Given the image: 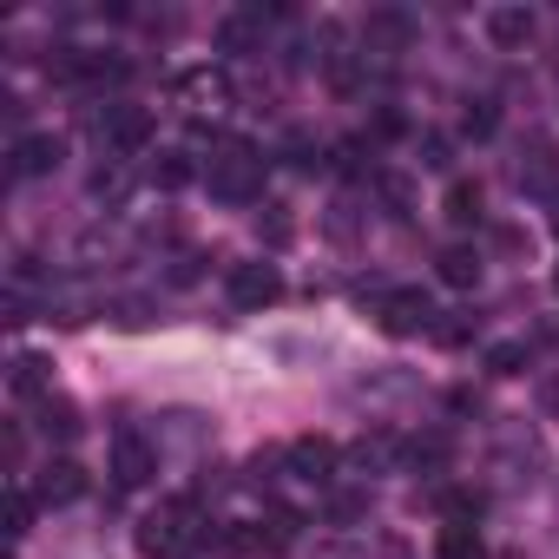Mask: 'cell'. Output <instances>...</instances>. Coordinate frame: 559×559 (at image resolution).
<instances>
[{
  "label": "cell",
  "mask_w": 559,
  "mask_h": 559,
  "mask_svg": "<svg viewBox=\"0 0 559 559\" xmlns=\"http://www.w3.org/2000/svg\"><path fill=\"white\" fill-rule=\"evenodd\" d=\"M198 546V507L191 500H165L139 520V552L145 559H185Z\"/></svg>",
  "instance_id": "6da1fadb"
},
{
  "label": "cell",
  "mask_w": 559,
  "mask_h": 559,
  "mask_svg": "<svg viewBox=\"0 0 559 559\" xmlns=\"http://www.w3.org/2000/svg\"><path fill=\"white\" fill-rule=\"evenodd\" d=\"M204 185L217 204H250V198H263V158L250 145H217L204 165Z\"/></svg>",
  "instance_id": "7a4b0ae2"
},
{
  "label": "cell",
  "mask_w": 559,
  "mask_h": 559,
  "mask_svg": "<svg viewBox=\"0 0 559 559\" xmlns=\"http://www.w3.org/2000/svg\"><path fill=\"white\" fill-rule=\"evenodd\" d=\"M99 139H106L112 158H139V152L152 145V112H145V106H106Z\"/></svg>",
  "instance_id": "3957f363"
},
{
  "label": "cell",
  "mask_w": 559,
  "mask_h": 559,
  "mask_svg": "<svg viewBox=\"0 0 559 559\" xmlns=\"http://www.w3.org/2000/svg\"><path fill=\"white\" fill-rule=\"evenodd\" d=\"M224 290H230L237 310H270L276 297H284V276H276V263L257 257V263H230V284Z\"/></svg>",
  "instance_id": "277c9868"
},
{
  "label": "cell",
  "mask_w": 559,
  "mask_h": 559,
  "mask_svg": "<svg viewBox=\"0 0 559 559\" xmlns=\"http://www.w3.org/2000/svg\"><path fill=\"white\" fill-rule=\"evenodd\" d=\"M376 323L389 336H421V330H435V304L421 290H389V297H376Z\"/></svg>",
  "instance_id": "5b68a950"
},
{
  "label": "cell",
  "mask_w": 559,
  "mask_h": 559,
  "mask_svg": "<svg viewBox=\"0 0 559 559\" xmlns=\"http://www.w3.org/2000/svg\"><path fill=\"white\" fill-rule=\"evenodd\" d=\"M408 40H415V21L402 14V8H376L369 21H362V60L376 53V60H395V53H408Z\"/></svg>",
  "instance_id": "8992f818"
},
{
  "label": "cell",
  "mask_w": 559,
  "mask_h": 559,
  "mask_svg": "<svg viewBox=\"0 0 559 559\" xmlns=\"http://www.w3.org/2000/svg\"><path fill=\"white\" fill-rule=\"evenodd\" d=\"M60 158H67L60 132H21L14 152H8V171L14 178H47V171H60Z\"/></svg>",
  "instance_id": "52a82bcc"
},
{
  "label": "cell",
  "mask_w": 559,
  "mask_h": 559,
  "mask_svg": "<svg viewBox=\"0 0 559 559\" xmlns=\"http://www.w3.org/2000/svg\"><path fill=\"white\" fill-rule=\"evenodd\" d=\"M152 474H158V448H152L139 428H119V435H112V480H119V487H145Z\"/></svg>",
  "instance_id": "ba28073f"
},
{
  "label": "cell",
  "mask_w": 559,
  "mask_h": 559,
  "mask_svg": "<svg viewBox=\"0 0 559 559\" xmlns=\"http://www.w3.org/2000/svg\"><path fill=\"white\" fill-rule=\"evenodd\" d=\"M284 461H290V474H297V480H310V487H330V480H336V467H343L336 441H323V435L290 441V448H284Z\"/></svg>",
  "instance_id": "9c48e42d"
},
{
  "label": "cell",
  "mask_w": 559,
  "mask_h": 559,
  "mask_svg": "<svg viewBox=\"0 0 559 559\" xmlns=\"http://www.w3.org/2000/svg\"><path fill=\"white\" fill-rule=\"evenodd\" d=\"M80 493H86V467H80V461H67V454H60V461H47V467L34 474V500H40V507H73Z\"/></svg>",
  "instance_id": "30bf717a"
},
{
  "label": "cell",
  "mask_w": 559,
  "mask_h": 559,
  "mask_svg": "<svg viewBox=\"0 0 559 559\" xmlns=\"http://www.w3.org/2000/svg\"><path fill=\"white\" fill-rule=\"evenodd\" d=\"M480 27H487V40H493V47L520 53V47L533 40V8H513V0H500V8H487V14H480Z\"/></svg>",
  "instance_id": "8fae6325"
},
{
  "label": "cell",
  "mask_w": 559,
  "mask_h": 559,
  "mask_svg": "<svg viewBox=\"0 0 559 559\" xmlns=\"http://www.w3.org/2000/svg\"><path fill=\"white\" fill-rule=\"evenodd\" d=\"M263 34H270V14H263V8H237V14L217 21V47H224V53H257Z\"/></svg>",
  "instance_id": "7c38bea8"
},
{
  "label": "cell",
  "mask_w": 559,
  "mask_h": 559,
  "mask_svg": "<svg viewBox=\"0 0 559 559\" xmlns=\"http://www.w3.org/2000/svg\"><path fill=\"white\" fill-rule=\"evenodd\" d=\"M435 276L448 290H474L480 284V250H467V243H448L441 257H435Z\"/></svg>",
  "instance_id": "4fadbf2b"
},
{
  "label": "cell",
  "mask_w": 559,
  "mask_h": 559,
  "mask_svg": "<svg viewBox=\"0 0 559 559\" xmlns=\"http://www.w3.org/2000/svg\"><path fill=\"white\" fill-rule=\"evenodd\" d=\"M520 185L539 191V198H559V152H552V145H533L526 165H520Z\"/></svg>",
  "instance_id": "5bb4252c"
},
{
  "label": "cell",
  "mask_w": 559,
  "mask_h": 559,
  "mask_svg": "<svg viewBox=\"0 0 559 559\" xmlns=\"http://www.w3.org/2000/svg\"><path fill=\"white\" fill-rule=\"evenodd\" d=\"M395 461H402L395 435H362V441L349 448V467H356V474H389Z\"/></svg>",
  "instance_id": "9a60e30c"
},
{
  "label": "cell",
  "mask_w": 559,
  "mask_h": 559,
  "mask_svg": "<svg viewBox=\"0 0 559 559\" xmlns=\"http://www.w3.org/2000/svg\"><path fill=\"white\" fill-rule=\"evenodd\" d=\"M14 395L47 402V395H53V362H47V356H21V362H14Z\"/></svg>",
  "instance_id": "2e32d148"
},
{
  "label": "cell",
  "mask_w": 559,
  "mask_h": 559,
  "mask_svg": "<svg viewBox=\"0 0 559 559\" xmlns=\"http://www.w3.org/2000/svg\"><path fill=\"white\" fill-rule=\"evenodd\" d=\"M40 435H47V441H73V435H80V408H73L67 395H47V402H40Z\"/></svg>",
  "instance_id": "e0dca14e"
},
{
  "label": "cell",
  "mask_w": 559,
  "mask_h": 559,
  "mask_svg": "<svg viewBox=\"0 0 559 559\" xmlns=\"http://www.w3.org/2000/svg\"><path fill=\"white\" fill-rule=\"evenodd\" d=\"M191 178H204V171L191 165V152H158V165H152V185H158V191H185Z\"/></svg>",
  "instance_id": "ac0fdd59"
},
{
  "label": "cell",
  "mask_w": 559,
  "mask_h": 559,
  "mask_svg": "<svg viewBox=\"0 0 559 559\" xmlns=\"http://www.w3.org/2000/svg\"><path fill=\"white\" fill-rule=\"evenodd\" d=\"M435 552H441V559H480V533H474L467 520H448V526L435 533Z\"/></svg>",
  "instance_id": "d6986e66"
},
{
  "label": "cell",
  "mask_w": 559,
  "mask_h": 559,
  "mask_svg": "<svg viewBox=\"0 0 559 559\" xmlns=\"http://www.w3.org/2000/svg\"><path fill=\"white\" fill-rule=\"evenodd\" d=\"M27 533H34V493L27 487H8V539L21 546Z\"/></svg>",
  "instance_id": "ffe728a7"
},
{
  "label": "cell",
  "mask_w": 559,
  "mask_h": 559,
  "mask_svg": "<svg viewBox=\"0 0 559 559\" xmlns=\"http://www.w3.org/2000/svg\"><path fill=\"white\" fill-rule=\"evenodd\" d=\"M526 362H533L526 343H493V349H487V369H493V376H520Z\"/></svg>",
  "instance_id": "44dd1931"
},
{
  "label": "cell",
  "mask_w": 559,
  "mask_h": 559,
  "mask_svg": "<svg viewBox=\"0 0 559 559\" xmlns=\"http://www.w3.org/2000/svg\"><path fill=\"white\" fill-rule=\"evenodd\" d=\"M448 217H454V224H480V191H474V185H454V191H448Z\"/></svg>",
  "instance_id": "7402d4cb"
},
{
  "label": "cell",
  "mask_w": 559,
  "mask_h": 559,
  "mask_svg": "<svg viewBox=\"0 0 559 559\" xmlns=\"http://www.w3.org/2000/svg\"><path fill=\"white\" fill-rule=\"evenodd\" d=\"M185 93H191V99H211V112H217V106H224V99H230V93H224V80H217V73H185Z\"/></svg>",
  "instance_id": "603a6c76"
},
{
  "label": "cell",
  "mask_w": 559,
  "mask_h": 559,
  "mask_svg": "<svg viewBox=\"0 0 559 559\" xmlns=\"http://www.w3.org/2000/svg\"><path fill=\"white\" fill-rule=\"evenodd\" d=\"M93 198H112V204H119V198H126V165H119V158H112V165H99V171H93Z\"/></svg>",
  "instance_id": "cb8c5ba5"
},
{
  "label": "cell",
  "mask_w": 559,
  "mask_h": 559,
  "mask_svg": "<svg viewBox=\"0 0 559 559\" xmlns=\"http://www.w3.org/2000/svg\"><path fill=\"white\" fill-rule=\"evenodd\" d=\"M493 119H500V112H493V99H474V112H467V132H474V139H487V132H493Z\"/></svg>",
  "instance_id": "d4e9b609"
},
{
  "label": "cell",
  "mask_w": 559,
  "mask_h": 559,
  "mask_svg": "<svg viewBox=\"0 0 559 559\" xmlns=\"http://www.w3.org/2000/svg\"><path fill=\"white\" fill-rule=\"evenodd\" d=\"M330 237H343V243L356 237V204H349V198H343V204L330 211Z\"/></svg>",
  "instance_id": "484cf974"
},
{
  "label": "cell",
  "mask_w": 559,
  "mask_h": 559,
  "mask_svg": "<svg viewBox=\"0 0 559 559\" xmlns=\"http://www.w3.org/2000/svg\"><path fill=\"white\" fill-rule=\"evenodd\" d=\"M421 165H428V171H448V139L428 132V139H421Z\"/></svg>",
  "instance_id": "4316f807"
},
{
  "label": "cell",
  "mask_w": 559,
  "mask_h": 559,
  "mask_svg": "<svg viewBox=\"0 0 559 559\" xmlns=\"http://www.w3.org/2000/svg\"><path fill=\"white\" fill-rule=\"evenodd\" d=\"M382 198H389L395 211H408V204H415V191H408V178H395V171L382 178Z\"/></svg>",
  "instance_id": "83f0119b"
},
{
  "label": "cell",
  "mask_w": 559,
  "mask_h": 559,
  "mask_svg": "<svg viewBox=\"0 0 559 559\" xmlns=\"http://www.w3.org/2000/svg\"><path fill=\"white\" fill-rule=\"evenodd\" d=\"M330 513H336V520H356V513H362V493H336Z\"/></svg>",
  "instance_id": "f1b7e54d"
},
{
  "label": "cell",
  "mask_w": 559,
  "mask_h": 559,
  "mask_svg": "<svg viewBox=\"0 0 559 559\" xmlns=\"http://www.w3.org/2000/svg\"><path fill=\"white\" fill-rule=\"evenodd\" d=\"M539 408L559 415V376H539Z\"/></svg>",
  "instance_id": "f546056e"
},
{
  "label": "cell",
  "mask_w": 559,
  "mask_h": 559,
  "mask_svg": "<svg viewBox=\"0 0 559 559\" xmlns=\"http://www.w3.org/2000/svg\"><path fill=\"white\" fill-rule=\"evenodd\" d=\"M552 290H559V270H552Z\"/></svg>",
  "instance_id": "4dcf8cb0"
}]
</instances>
